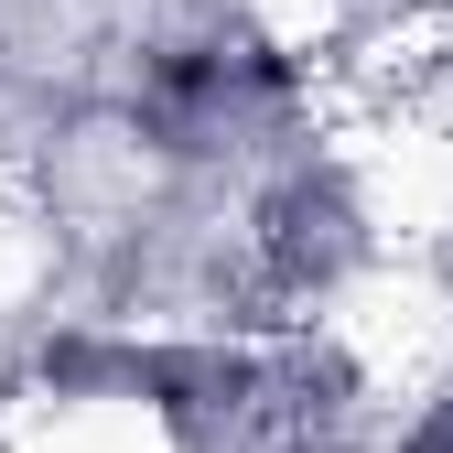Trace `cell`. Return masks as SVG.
Listing matches in <instances>:
<instances>
[{
    "label": "cell",
    "instance_id": "1",
    "mask_svg": "<svg viewBox=\"0 0 453 453\" xmlns=\"http://www.w3.org/2000/svg\"><path fill=\"white\" fill-rule=\"evenodd\" d=\"M259 108H292V65L270 43H184L141 76V119L162 130V151H216Z\"/></svg>",
    "mask_w": 453,
    "mask_h": 453
},
{
    "label": "cell",
    "instance_id": "2",
    "mask_svg": "<svg viewBox=\"0 0 453 453\" xmlns=\"http://www.w3.org/2000/svg\"><path fill=\"white\" fill-rule=\"evenodd\" d=\"M259 238H270V270L280 280H292V292H303V280H324L334 259H346L357 238H346V195H334V184H280L270 205H259Z\"/></svg>",
    "mask_w": 453,
    "mask_h": 453
},
{
    "label": "cell",
    "instance_id": "3",
    "mask_svg": "<svg viewBox=\"0 0 453 453\" xmlns=\"http://www.w3.org/2000/svg\"><path fill=\"white\" fill-rule=\"evenodd\" d=\"M411 453H453V400H442V411L421 421V442H411Z\"/></svg>",
    "mask_w": 453,
    "mask_h": 453
}]
</instances>
